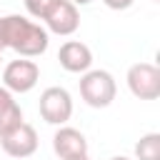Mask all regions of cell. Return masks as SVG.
<instances>
[{
  "label": "cell",
  "instance_id": "13",
  "mask_svg": "<svg viewBox=\"0 0 160 160\" xmlns=\"http://www.w3.org/2000/svg\"><path fill=\"white\" fill-rule=\"evenodd\" d=\"M102 2H105L110 10H128L135 0H102Z\"/></svg>",
  "mask_w": 160,
  "mask_h": 160
},
{
  "label": "cell",
  "instance_id": "11",
  "mask_svg": "<svg viewBox=\"0 0 160 160\" xmlns=\"http://www.w3.org/2000/svg\"><path fill=\"white\" fill-rule=\"evenodd\" d=\"M20 122H22V110H20V105L12 100L5 110H0V138L10 135L15 128H20Z\"/></svg>",
  "mask_w": 160,
  "mask_h": 160
},
{
  "label": "cell",
  "instance_id": "15",
  "mask_svg": "<svg viewBox=\"0 0 160 160\" xmlns=\"http://www.w3.org/2000/svg\"><path fill=\"white\" fill-rule=\"evenodd\" d=\"M72 5H88V2H92V0H70Z\"/></svg>",
  "mask_w": 160,
  "mask_h": 160
},
{
  "label": "cell",
  "instance_id": "3",
  "mask_svg": "<svg viewBox=\"0 0 160 160\" xmlns=\"http://www.w3.org/2000/svg\"><path fill=\"white\" fill-rule=\"evenodd\" d=\"M128 88L140 100H158L160 95V70L152 62H135L128 70Z\"/></svg>",
  "mask_w": 160,
  "mask_h": 160
},
{
  "label": "cell",
  "instance_id": "16",
  "mask_svg": "<svg viewBox=\"0 0 160 160\" xmlns=\"http://www.w3.org/2000/svg\"><path fill=\"white\" fill-rule=\"evenodd\" d=\"M110 160H130V158H125V155H118V158H110Z\"/></svg>",
  "mask_w": 160,
  "mask_h": 160
},
{
  "label": "cell",
  "instance_id": "9",
  "mask_svg": "<svg viewBox=\"0 0 160 160\" xmlns=\"http://www.w3.org/2000/svg\"><path fill=\"white\" fill-rule=\"evenodd\" d=\"M58 60L68 72H88L92 65V52L80 40H68L58 50Z\"/></svg>",
  "mask_w": 160,
  "mask_h": 160
},
{
  "label": "cell",
  "instance_id": "17",
  "mask_svg": "<svg viewBox=\"0 0 160 160\" xmlns=\"http://www.w3.org/2000/svg\"><path fill=\"white\" fill-rule=\"evenodd\" d=\"M75 160H90V158H88V155H82V158H75Z\"/></svg>",
  "mask_w": 160,
  "mask_h": 160
},
{
  "label": "cell",
  "instance_id": "1",
  "mask_svg": "<svg viewBox=\"0 0 160 160\" xmlns=\"http://www.w3.org/2000/svg\"><path fill=\"white\" fill-rule=\"evenodd\" d=\"M0 35L2 45L12 48L22 58H38L48 50V30L40 28L38 22L22 18V15H5L0 18Z\"/></svg>",
  "mask_w": 160,
  "mask_h": 160
},
{
  "label": "cell",
  "instance_id": "8",
  "mask_svg": "<svg viewBox=\"0 0 160 160\" xmlns=\"http://www.w3.org/2000/svg\"><path fill=\"white\" fill-rule=\"evenodd\" d=\"M45 25L50 32L55 35H72L78 28H80V15H78V8L70 2V0H58L52 5V10L45 15Z\"/></svg>",
  "mask_w": 160,
  "mask_h": 160
},
{
  "label": "cell",
  "instance_id": "5",
  "mask_svg": "<svg viewBox=\"0 0 160 160\" xmlns=\"http://www.w3.org/2000/svg\"><path fill=\"white\" fill-rule=\"evenodd\" d=\"M40 80V68L32 60H12L2 70V82L5 90L12 92H30Z\"/></svg>",
  "mask_w": 160,
  "mask_h": 160
},
{
  "label": "cell",
  "instance_id": "10",
  "mask_svg": "<svg viewBox=\"0 0 160 160\" xmlns=\"http://www.w3.org/2000/svg\"><path fill=\"white\" fill-rule=\"evenodd\" d=\"M135 158L138 160H160V135L148 132L135 142Z\"/></svg>",
  "mask_w": 160,
  "mask_h": 160
},
{
  "label": "cell",
  "instance_id": "6",
  "mask_svg": "<svg viewBox=\"0 0 160 160\" xmlns=\"http://www.w3.org/2000/svg\"><path fill=\"white\" fill-rule=\"evenodd\" d=\"M0 145H2V150H5L10 158L22 160V158H30V155L38 150V132H35L32 125L20 122V128H15L10 135L0 138Z\"/></svg>",
  "mask_w": 160,
  "mask_h": 160
},
{
  "label": "cell",
  "instance_id": "12",
  "mask_svg": "<svg viewBox=\"0 0 160 160\" xmlns=\"http://www.w3.org/2000/svg\"><path fill=\"white\" fill-rule=\"evenodd\" d=\"M22 2H25V10H28L32 18L45 20V15L52 10V5H55L58 0H22Z\"/></svg>",
  "mask_w": 160,
  "mask_h": 160
},
{
  "label": "cell",
  "instance_id": "7",
  "mask_svg": "<svg viewBox=\"0 0 160 160\" xmlns=\"http://www.w3.org/2000/svg\"><path fill=\"white\" fill-rule=\"evenodd\" d=\"M52 150L60 160H75V158L88 155V140L80 130L60 125L58 132L52 135Z\"/></svg>",
  "mask_w": 160,
  "mask_h": 160
},
{
  "label": "cell",
  "instance_id": "14",
  "mask_svg": "<svg viewBox=\"0 0 160 160\" xmlns=\"http://www.w3.org/2000/svg\"><path fill=\"white\" fill-rule=\"evenodd\" d=\"M10 102H12V95H10V90L0 88V110H5V108H8Z\"/></svg>",
  "mask_w": 160,
  "mask_h": 160
},
{
  "label": "cell",
  "instance_id": "4",
  "mask_svg": "<svg viewBox=\"0 0 160 160\" xmlns=\"http://www.w3.org/2000/svg\"><path fill=\"white\" fill-rule=\"evenodd\" d=\"M40 115L50 125H65L72 115V98L65 88H48L40 95Z\"/></svg>",
  "mask_w": 160,
  "mask_h": 160
},
{
  "label": "cell",
  "instance_id": "2",
  "mask_svg": "<svg viewBox=\"0 0 160 160\" xmlns=\"http://www.w3.org/2000/svg\"><path fill=\"white\" fill-rule=\"evenodd\" d=\"M115 78L108 70H88L80 78V98L90 108H108L115 100Z\"/></svg>",
  "mask_w": 160,
  "mask_h": 160
}]
</instances>
